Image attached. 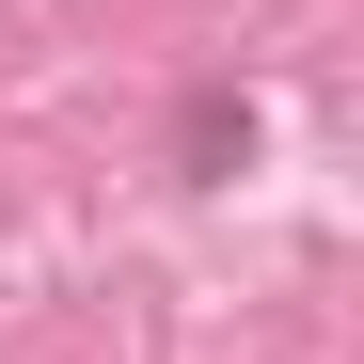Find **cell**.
Returning a JSON list of instances; mask_svg holds the SVG:
<instances>
[{"label": "cell", "instance_id": "cell-1", "mask_svg": "<svg viewBox=\"0 0 364 364\" xmlns=\"http://www.w3.org/2000/svg\"><path fill=\"white\" fill-rule=\"evenodd\" d=\"M174 159H191V174H222V159H254V111H237V95H191V127H174Z\"/></svg>", "mask_w": 364, "mask_h": 364}]
</instances>
